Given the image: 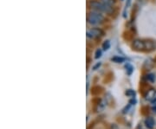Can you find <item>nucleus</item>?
I'll return each mask as SVG.
<instances>
[{
	"instance_id": "nucleus-8",
	"label": "nucleus",
	"mask_w": 156,
	"mask_h": 129,
	"mask_svg": "<svg viewBox=\"0 0 156 129\" xmlns=\"http://www.w3.org/2000/svg\"><path fill=\"white\" fill-rule=\"evenodd\" d=\"M126 96H127L132 97V98H135V91L133 90V89H127L126 91Z\"/></svg>"
},
{
	"instance_id": "nucleus-14",
	"label": "nucleus",
	"mask_w": 156,
	"mask_h": 129,
	"mask_svg": "<svg viewBox=\"0 0 156 129\" xmlns=\"http://www.w3.org/2000/svg\"><path fill=\"white\" fill-rule=\"evenodd\" d=\"M100 66H101V63H97L93 67V70H96L98 68H100Z\"/></svg>"
},
{
	"instance_id": "nucleus-17",
	"label": "nucleus",
	"mask_w": 156,
	"mask_h": 129,
	"mask_svg": "<svg viewBox=\"0 0 156 129\" xmlns=\"http://www.w3.org/2000/svg\"><path fill=\"white\" fill-rule=\"evenodd\" d=\"M139 1H143V0H139Z\"/></svg>"
},
{
	"instance_id": "nucleus-11",
	"label": "nucleus",
	"mask_w": 156,
	"mask_h": 129,
	"mask_svg": "<svg viewBox=\"0 0 156 129\" xmlns=\"http://www.w3.org/2000/svg\"><path fill=\"white\" fill-rule=\"evenodd\" d=\"M102 49L98 48V49L95 51V53H94V58H95V59H99V58L102 56Z\"/></svg>"
},
{
	"instance_id": "nucleus-9",
	"label": "nucleus",
	"mask_w": 156,
	"mask_h": 129,
	"mask_svg": "<svg viewBox=\"0 0 156 129\" xmlns=\"http://www.w3.org/2000/svg\"><path fill=\"white\" fill-rule=\"evenodd\" d=\"M155 74H148L147 76V80L148 81H150V82H155Z\"/></svg>"
},
{
	"instance_id": "nucleus-16",
	"label": "nucleus",
	"mask_w": 156,
	"mask_h": 129,
	"mask_svg": "<svg viewBox=\"0 0 156 129\" xmlns=\"http://www.w3.org/2000/svg\"><path fill=\"white\" fill-rule=\"evenodd\" d=\"M153 110H154L155 112H156V105L154 107V108H153Z\"/></svg>"
},
{
	"instance_id": "nucleus-15",
	"label": "nucleus",
	"mask_w": 156,
	"mask_h": 129,
	"mask_svg": "<svg viewBox=\"0 0 156 129\" xmlns=\"http://www.w3.org/2000/svg\"><path fill=\"white\" fill-rule=\"evenodd\" d=\"M136 103V100L135 99V98H133L130 101H129V104H131V105H135Z\"/></svg>"
},
{
	"instance_id": "nucleus-3",
	"label": "nucleus",
	"mask_w": 156,
	"mask_h": 129,
	"mask_svg": "<svg viewBox=\"0 0 156 129\" xmlns=\"http://www.w3.org/2000/svg\"><path fill=\"white\" fill-rule=\"evenodd\" d=\"M103 36V31L100 28H92L87 31V37L89 39H96Z\"/></svg>"
},
{
	"instance_id": "nucleus-6",
	"label": "nucleus",
	"mask_w": 156,
	"mask_h": 129,
	"mask_svg": "<svg viewBox=\"0 0 156 129\" xmlns=\"http://www.w3.org/2000/svg\"><path fill=\"white\" fill-rule=\"evenodd\" d=\"M145 126L148 129H153L155 126V121L154 120V118L152 117H148L145 120Z\"/></svg>"
},
{
	"instance_id": "nucleus-12",
	"label": "nucleus",
	"mask_w": 156,
	"mask_h": 129,
	"mask_svg": "<svg viewBox=\"0 0 156 129\" xmlns=\"http://www.w3.org/2000/svg\"><path fill=\"white\" fill-rule=\"evenodd\" d=\"M109 48H110V42H109V40H107V41H105V42L103 43V44H102V48H103L104 50H108Z\"/></svg>"
},
{
	"instance_id": "nucleus-7",
	"label": "nucleus",
	"mask_w": 156,
	"mask_h": 129,
	"mask_svg": "<svg viewBox=\"0 0 156 129\" xmlns=\"http://www.w3.org/2000/svg\"><path fill=\"white\" fill-rule=\"evenodd\" d=\"M112 62L115 63H122L124 62V58L122 57H120V56H114L112 59H111Z\"/></svg>"
},
{
	"instance_id": "nucleus-1",
	"label": "nucleus",
	"mask_w": 156,
	"mask_h": 129,
	"mask_svg": "<svg viewBox=\"0 0 156 129\" xmlns=\"http://www.w3.org/2000/svg\"><path fill=\"white\" fill-rule=\"evenodd\" d=\"M89 7L91 9H93L95 11H99V12H104V13H111L113 11V6L108 5L104 3H102V1H95V0H91L89 2Z\"/></svg>"
},
{
	"instance_id": "nucleus-5",
	"label": "nucleus",
	"mask_w": 156,
	"mask_h": 129,
	"mask_svg": "<svg viewBox=\"0 0 156 129\" xmlns=\"http://www.w3.org/2000/svg\"><path fill=\"white\" fill-rule=\"evenodd\" d=\"M146 100H149V101H155L156 100V90L155 89H150V90H148L147 91V95H146Z\"/></svg>"
},
{
	"instance_id": "nucleus-2",
	"label": "nucleus",
	"mask_w": 156,
	"mask_h": 129,
	"mask_svg": "<svg viewBox=\"0 0 156 129\" xmlns=\"http://www.w3.org/2000/svg\"><path fill=\"white\" fill-rule=\"evenodd\" d=\"M104 20V16H102V14H101V12L99 11H91L89 16L87 17V21L90 25L93 26H97L99 24H101Z\"/></svg>"
},
{
	"instance_id": "nucleus-10",
	"label": "nucleus",
	"mask_w": 156,
	"mask_h": 129,
	"mask_svg": "<svg viewBox=\"0 0 156 129\" xmlns=\"http://www.w3.org/2000/svg\"><path fill=\"white\" fill-rule=\"evenodd\" d=\"M126 70H127V75L128 76H130L132 73H133V71H134V68L132 67V65H130V64H127L126 65Z\"/></svg>"
},
{
	"instance_id": "nucleus-4",
	"label": "nucleus",
	"mask_w": 156,
	"mask_h": 129,
	"mask_svg": "<svg viewBox=\"0 0 156 129\" xmlns=\"http://www.w3.org/2000/svg\"><path fill=\"white\" fill-rule=\"evenodd\" d=\"M133 47L135 48V49L140 50V49L146 48V44H145V42L141 41L140 39H136L133 43Z\"/></svg>"
},
{
	"instance_id": "nucleus-13",
	"label": "nucleus",
	"mask_w": 156,
	"mask_h": 129,
	"mask_svg": "<svg viewBox=\"0 0 156 129\" xmlns=\"http://www.w3.org/2000/svg\"><path fill=\"white\" fill-rule=\"evenodd\" d=\"M102 3L108 4V5H110V6H113L114 4V0H102Z\"/></svg>"
}]
</instances>
